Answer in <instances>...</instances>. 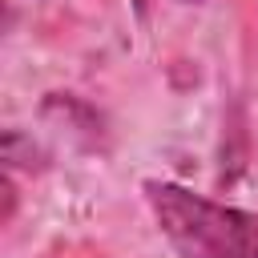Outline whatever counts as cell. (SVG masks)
<instances>
[{
  "label": "cell",
  "mask_w": 258,
  "mask_h": 258,
  "mask_svg": "<svg viewBox=\"0 0 258 258\" xmlns=\"http://www.w3.org/2000/svg\"><path fill=\"white\" fill-rule=\"evenodd\" d=\"M145 202L177 258H254L258 218L177 181H145Z\"/></svg>",
  "instance_id": "cell-1"
},
{
  "label": "cell",
  "mask_w": 258,
  "mask_h": 258,
  "mask_svg": "<svg viewBox=\"0 0 258 258\" xmlns=\"http://www.w3.org/2000/svg\"><path fill=\"white\" fill-rule=\"evenodd\" d=\"M254 258H258V234H254Z\"/></svg>",
  "instance_id": "cell-2"
},
{
  "label": "cell",
  "mask_w": 258,
  "mask_h": 258,
  "mask_svg": "<svg viewBox=\"0 0 258 258\" xmlns=\"http://www.w3.org/2000/svg\"><path fill=\"white\" fill-rule=\"evenodd\" d=\"M181 4H202V0H181Z\"/></svg>",
  "instance_id": "cell-3"
}]
</instances>
